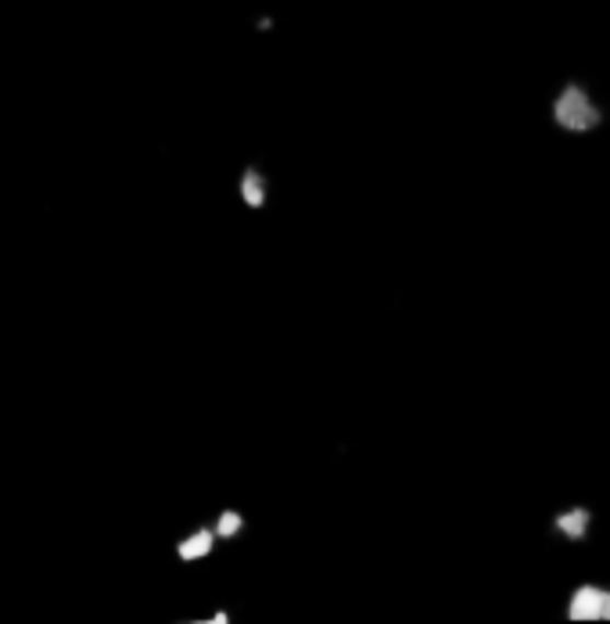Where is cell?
<instances>
[{
    "label": "cell",
    "mask_w": 610,
    "mask_h": 624,
    "mask_svg": "<svg viewBox=\"0 0 610 624\" xmlns=\"http://www.w3.org/2000/svg\"><path fill=\"white\" fill-rule=\"evenodd\" d=\"M216 545H219V539H216L212 524H202V528L187 531V535L176 542V556L184 564H198V561H209V556L216 553Z\"/></svg>",
    "instance_id": "5"
},
{
    "label": "cell",
    "mask_w": 610,
    "mask_h": 624,
    "mask_svg": "<svg viewBox=\"0 0 610 624\" xmlns=\"http://www.w3.org/2000/svg\"><path fill=\"white\" fill-rule=\"evenodd\" d=\"M550 119L567 137H589L596 129H603L607 112H603L600 97H596L582 80L571 76V80L556 86V94L550 101Z\"/></svg>",
    "instance_id": "1"
},
{
    "label": "cell",
    "mask_w": 610,
    "mask_h": 624,
    "mask_svg": "<svg viewBox=\"0 0 610 624\" xmlns=\"http://www.w3.org/2000/svg\"><path fill=\"white\" fill-rule=\"evenodd\" d=\"M244 528H249V517H244L238 506H223V510L216 513L212 520V531H216V539L219 542H233V539H241L244 535Z\"/></svg>",
    "instance_id": "6"
},
{
    "label": "cell",
    "mask_w": 610,
    "mask_h": 624,
    "mask_svg": "<svg viewBox=\"0 0 610 624\" xmlns=\"http://www.w3.org/2000/svg\"><path fill=\"white\" fill-rule=\"evenodd\" d=\"M184 624H233V617L227 614V610H216V614H209V617H194V621H184Z\"/></svg>",
    "instance_id": "7"
},
{
    "label": "cell",
    "mask_w": 610,
    "mask_h": 624,
    "mask_svg": "<svg viewBox=\"0 0 610 624\" xmlns=\"http://www.w3.org/2000/svg\"><path fill=\"white\" fill-rule=\"evenodd\" d=\"M564 617L571 624H610V585L603 581H578L567 592Z\"/></svg>",
    "instance_id": "2"
},
{
    "label": "cell",
    "mask_w": 610,
    "mask_h": 624,
    "mask_svg": "<svg viewBox=\"0 0 610 624\" xmlns=\"http://www.w3.org/2000/svg\"><path fill=\"white\" fill-rule=\"evenodd\" d=\"M255 30H266V33H269V30H274V19H269V15H263V19L255 22Z\"/></svg>",
    "instance_id": "8"
},
{
    "label": "cell",
    "mask_w": 610,
    "mask_h": 624,
    "mask_svg": "<svg viewBox=\"0 0 610 624\" xmlns=\"http://www.w3.org/2000/svg\"><path fill=\"white\" fill-rule=\"evenodd\" d=\"M238 198L244 201V208H252V212H263L269 205V176L263 165L249 162L238 173Z\"/></svg>",
    "instance_id": "4"
},
{
    "label": "cell",
    "mask_w": 610,
    "mask_h": 624,
    "mask_svg": "<svg viewBox=\"0 0 610 624\" xmlns=\"http://www.w3.org/2000/svg\"><path fill=\"white\" fill-rule=\"evenodd\" d=\"M550 528H553V535L561 539V542L582 545V542H589L592 528H596V510H592V506H586V502L561 506V510L553 513Z\"/></svg>",
    "instance_id": "3"
}]
</instances>
